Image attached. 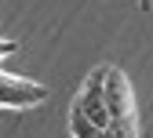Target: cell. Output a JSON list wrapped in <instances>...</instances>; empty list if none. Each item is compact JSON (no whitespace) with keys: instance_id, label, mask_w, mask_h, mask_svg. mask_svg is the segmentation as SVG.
I'll use <instances>...</instances> for the list:
<instances>
[{"instance_id":"obj_3","label":"cell","mask_w":153,"mask_h":138,"mask_svg":"<svg viewBox=\"0 0 153 138\" xmlns=\"http://www.w3.org/2000/svg\"><path fill=\"white\" fill-rule=\"evenodd\" d=\"M15 51H18V44H15V40H4V36H0V62H4L7 55H15Z\"/></svg>"},{"instance_id":"obj_1","label":"cell","mask_w":153,"mask_h":138,"mask_svg":"<svg viewBox=\"0 0 153 138\" xmlns=\"http://www.w3.org/2000/svg\"><path fill=\"white\" fill-rule=\"evenodd\" d=\"M99 91L106 106V138H139V109L135 94H131V80L117 66H99Z\"/></svg>"},{"instance_id":"obj_2","label":"cell","mask_w":153,"mask_h":138,"mask_svg":"<svg viewBox=\"0 0 153 138\" xmlns=\"http://www.w3.org/2000/svg\"><path fill=\"white\" fill-rule=\"evenodd\" d=\"M40 102H48V87L44 84L0 69V109H33Z\"/></svg>"}]
</instances>
